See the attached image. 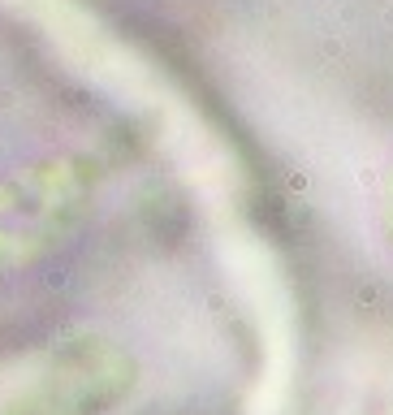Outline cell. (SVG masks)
Returning a JSON list of instances; mask_svg holds the SVG:
<instances>
[{
    "label": "cell",
    "mask_w": 393,
    "mask_h": 415,
    "mask_svg": "<svg viewBox=\"0 0 393 415\" xmlns=\"http://www.w3.org/2000/svg\"><path fill=\"white\" fill-rule=\"evenodd\" d=\"M95 195L99 165L87 156H52L0 177V281L65 247Z\"/></svg>",
    "instance_id": "cell-1"
}]
</instances>
